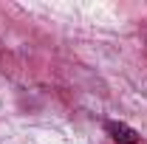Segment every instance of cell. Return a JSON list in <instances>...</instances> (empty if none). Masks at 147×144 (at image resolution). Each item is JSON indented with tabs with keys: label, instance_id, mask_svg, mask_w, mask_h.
<instances>
[{
	"label": "cell",
	"instance_id": "obj_1",
	"mask_svg": "<svg viewBox=\"0 0 147 144\" xmlns=\"http://www.w3.org/2000/svg\"><path fill=\"white\" fill-rule=\"evenodd\" d=\"M105 130L110 133V139H113L116 144H139V133H136L133 127L122 124V122H108Z\"/></svg>",
	"mask_w": 147,
	"mask_h": 144
}]
</instances>
